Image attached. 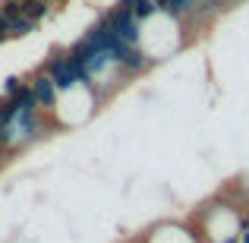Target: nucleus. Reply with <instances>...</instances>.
<instances>
[{
  "label": "nucleus",
  "instance_id": "nucleus-1",
  "mask_svg": "<svg viewBox=\"0 0 249 243\" xmlns=\"http://www.w3.org/2000/svg\"><path fill=\"white\" fill-rule=\"evenodd\" d=\"M44 73L54 79V85H57V92H73V89H79V79H76V70H73V63H70V54L67 51H51V57L44 60Z\"/></svg>",
  "mask_w": 249,
  "mask_h": 243
},
{
  "label": "nucleus",
  "instance_id": "nucleus-2",
  "mask_svg": "<svg viewBox=\"0 0 249 243\" xmlns=\"http://www.w3.org/2000/svg\"><path fill=\"white\" fill-rule=\"evenodd\" d=\"M29 85H32V92H35L38 108H41L44 114H54L57 101H60V92H57L54 79H51V76L44 73V70H35V73L29 76Z\"/></svg>",
  "mask_w": 249,
  "mask_h": 243
},
{
  "label": "nucleus",
  "instance_id": "nucleus-3",
  "mask_svg": "<svg viewBox=\"0 0 249 243\" xmlns=\"http://www.w3.org/2000/svg\"><path fill=\"white\" fill-rule=\"evenodd\" d=\"M51 10H54V3H48V0H22V16H29L35 25L44 16H51Z\"/></svg>",
  "mask_w": 249,
  "mask_h": 243
},
{
  "label": "nucleus",
  "instance_id": "nucleus-4",
  "mask_svg": "<svg viewBox=\"0 0 249 243\" xmlns=\"http://www.w3.org/2000/svg\"><path fill=\"white\" fill-rule=\"evenodd\" d=\"M158 3L155 0H133V16L139 19V22H148V19H155L158 16Z\"/></svg>",
  "mask_w": 249,
  "mask_h": 243
},
{
  "label": "nucleus",
  "instance_id": "nucleus-5",
  "mask_svg": "<svg viewBox=\"0 0 249 243\" xmlns=\"http://www.w3.org/2000/svg\"><path fill=\"white\" fill-rule=\"evenodd\" d=\"M38 25L32 22L29 16H16V19H10V38H25V35H32Z\"/></svg>",
  "mask_w": 249,
  "mask_h": 243
},
{
  "label": "nucleus",
  "instance_id": "nucleus-6",
  "mask_svg": "<svg viewBox=\"0 0 249 243\" xmlns=\"http://www.w3.org/2000/svg\"><path fill=\"white\" fill-rule=\"evenodd\" d=\"M22 85H25L22 76H6V79H3V98H13Z\"/></svg>",
  "mask_w": 249,
  "mask_h": 243
},
{
  "label": "nucleus",
  "instance_id": "nucleus-7",
  "mask_svg": "<svg viewBox=\"0 0 249 243\" xmlns=\"http://www.w3.org/2000/svg\"><path fill=\"white\" fill-rule=\"evenodd\" d=\"M6 158H10V152H6V146H3V142H0V168H3V164H6Z\"/></svg>",
  "mask_w": 249,
  "mask_h": 243
},
{
  "label": "nucleus",
  "instance_id": "nucleus-8",
  "mask_svg": "<svg viewBox=\"0 0 249 243\" xmlns=\"http://www.w3.org/2000/svg\"><path fill=\"white\" fill-rule=\"evenodd\" d=\"M155 3H158V10H161V13H164V10H167V3H170V0H155Z\"/></svg>",
  "mask_w": 249,
  "mask_h": 243
},
{
  "label": "nucleus",
  "instance_id": "nucleus-9",
  "mask_svg": "<svg viewBox=\"0 0 249 243\" xmlns=\"http://www.w3.org/2000/svg\"><path fill=\"white\" fill-rule=\"evenodd\" d=\"M240 243H249V231H240Z\"/></svg>",
  "mask_w": 249,
  "mask_h": 243
},
{
  "label": "nucleus",
  "instance_id": "nucleus-10",
  "mask_svg": "<svg viewBox=\"0 0 249 243\" xmlns=\"http://www.w3.org/2000/svg\"><path fill=\"white\" fill-rule=\"evenodd\" d=\"M0 3H19V0H0Z\"/></svg>",
  "mask_w": 249,
  "mask_h": 243
},
{
  "label": "nucleus",
  "instance_id": "nucleus-11",
  "mask_svg": "<svg viewBox=\"0 0 249 243\" xmlns=\"http://www.w3.org/2000/svg\"><path fill=\"white\" fill-rule=\"evenodd\" d=\"M3 41H6V35H3V32H0V44H3Z\"/></svg>",
  "mask_w": 249,
  "mask_h": 243
},
{
  "label": "nucleus",
  "instance_id": "nucleus-12",
  "mask_svg": "<svg viewBox=\"0 0 249 243\" xmlns=\"http://www.w3.org/2000/svg\"><path fill=\"white\" fill-rule=\"evenodd\" d=\"M48 3H63V0H48Z\"/></svg>",
  "mask_w": 249,
  "mask_h": 243
}]
</instances>
